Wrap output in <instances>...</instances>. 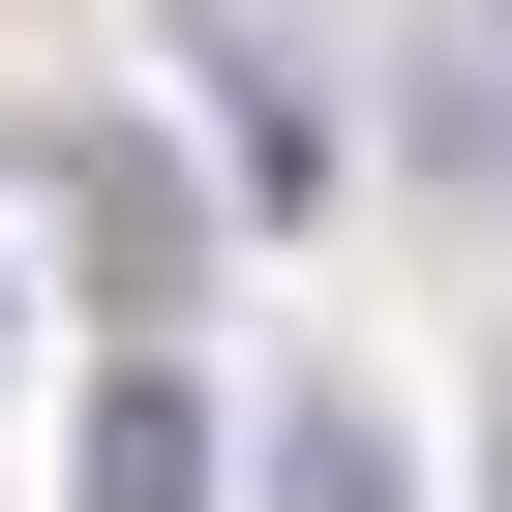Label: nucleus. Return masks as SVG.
<instances>
[{"instance_id": "4", "label": "nucleus", "mask_w": 512, "mask_h": 512, "mask_svg": "<svg viewBox=\"0 0 512 512\" xmlns=\"http://www.w3.org/2000/svg\"><path fill=\"white\" fill-rule=\"evenodd\" d=\"M272 512H422V452H392L362 392H302V422H272Z\"/></svg>"}, {"instance_id": "2", "label": "nucleus", "mask_w": 512, "mask_h": 512, "mask_svg": "<svg viewBox=\"0 0 512 512\" xmlns=\"http://www.w3.org/2000/svg\"><path fill=\"white\" fill-rule=\"evenodd\" d=\"M211 482H241V452H211V392H181V362L121 332V392H91V452H61V512H211Z\"/></svg>"}, {"instance_id": "3", "label": "nucleus", "mask_w": 512, "mask_h": 512, "mask_svg": "<svg viewBox=\"0 0 512 512\" xmlns=\"http://www.w3.org/2000/svg\"><path fill=\"white\" fill-rule=\"evenodd\" d=\"M181 61H211V181H241V211H332V91H302L272 31H181Z\"/></svg>"}, {"instance_id": "5", "label": "nucleus", "mask_w": 512, "mask_h": 512, "mask_svg": "<svg viewBox=\"0 0 512 512\" xmlns=\"http://www.w3.org/2000/svg\"><path fill=\"white\" fill-rule=\"evenodd\" d=\"M482 61H512V0H482Z\"/></svg>"}, {"instance_id": "1", "label": "nucleus", "mask_w": 512, "mask_h": 512, "mask_svg": "<svg viewBox=\"0 0 512 512\" xmlns=\"http://www.w3.org/2000/svg\"><path fill=\"white\" fill-rule=\"evenodd\" d=\"M211 211H241V181H181V151H91V302H121V332H181V302H211Z\"/></svg>"}]
</instances>
